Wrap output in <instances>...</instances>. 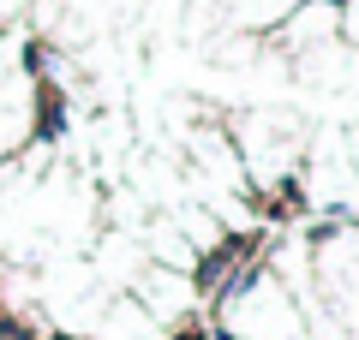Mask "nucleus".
Returning <instances> with one entry per match:
<instances>
[{
	"mask_svg": "<svg viewBox=\"0 0 359 340\" xmlns=\"http://www.w3.org/2000/svg\"><path fill=\"white\" fill-rule=\"evenodd\" d=\"M228 138L240 150V167H245V185L252 197H269V191H282L287 179L299 173V155H306V113L294 108H276V101H252L228 120Z\"/></svg>",
	"mask_w": 359,
	"mask_h": 340,
	"instance_id": "obj_1",
	"label": "nucleus"
},
{
	"mask_svg": "<svg viewBox=\"0 0 359 340\" xmlns=\"http://www.w3.org/2000/svg\"><path fill=\"white\" fill-rule=\"evenodd\" d=\"M204 311L222 328V340H306V316H299L294 292L282 281H269L257 263L210 292Z\"/></svg>",
	"mask_w": 359,
	"mask_h": 340,
	"instance_id": "obj_2",
	"label": "nucleus"
},
{
	"mask_svg": "<svg viewBox=\"0 0 359 340\" xmlns=\"http://www.w3.org/2000/svg\"><path fill=\"white\" fill-rule=\"evenodd\" d=\"M294 185H299L306 215H323V221H353V215H359V173H353V155H347V132L311 126Z\"/></svg>",
	"mask_w": 359,
	"mask_h": 340,
	"instance_id": "obj_3",
	"label": "nucleus"
},
{
	"mask_svg": "<svg viewBox=\"0 0 359 340\" xmlns=\"http://www.w3.org/2000/svg\"><path fill=\"white\" fill-rule=\"evenodd\" d=\"M132 299L144 304V316H150L156 328H180L192 323L198 311H204V292H198V275H180V269H144L138 281H132Z\"/></svg>",
	"mask_w": 359,
	"mask_h": 340,
	"instance_id": "obj_4",
	"label": "nucleus"
},
{
	"mask_svg": "<svg viewBox=\"0 0 359 340\" xmlns=\"http://www.w3.org/2000/svg\"><path fill=\"white\" fill-rule=\"evenodd\" d=\"M276 36H282L287 60H299V54H311V48H330L335 42V0H299L294 13L276 24Z\"/></svg>",
	"mask_w": 359,
	"mask_h": 340,
	"instance_id": "obj_5",
	"label": "nucleus"
},
{
	"mask_svg": "<svg viewBox=\"0 0 359 340\" xmlns=\"http://www.w3.org/2000/svg\"><path fill=\"white\" fill-rule=\"evenodd\" d=\"M335 42L359 48V0H341V6H335Z\"/></svg>",
	"mask_w": 359,
	"mask_h": 340,
	"instance_id": "obj_6",
	"label": "nucleus"
},
{
	"mask_svg": "<svg viewBox=\"0 0 359 340\" xmlns=\"http://www.w3.org/2000/svg\"><path fill=\"white\" fill-rule=\"evenodd\" d=\"M347 155H353V173H359V126L347 132Z\"/></svg>",
	"mask_w": 359,
	"mask_h": 340,
	"instance_id": "obj_7",
	"label": "nucleus"
},
{
	"mask_svg": "<svg viewBox=\"0 0 359 340\" xmlns=\"http://www.w3.org/2000/svg\"><path fill=\"white\" fill-rule=\"evenodd\" d=\"M216 340H222V334H216Z\"/></svg>",
	"mask_w": 359,
	"mask_h": 340,
	"instance_id": "obj_8",
	"label": "nucleus"
}]
</instances>
